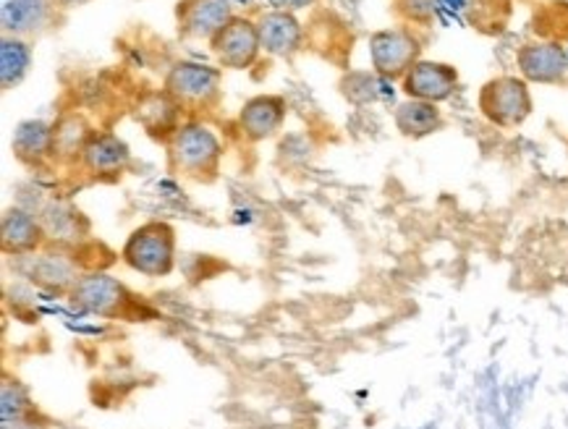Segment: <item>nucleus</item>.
<instances>
[{"label": "nucleus", "mask_w": 568, "mask_h": 429, "mask_svg": "<svg viewBox=\"0 0 568 429\" xmlns=\"http://www.w3.org/2000/svg\"><path fill=\"white\" fill-rule=\"evenodd\" d=\"M223 147L213 131L200 123H186L171 136V160L181 173L196 181H213L221 165Z\"/></svg>", "instance_id": "f257e3e1"}, {"label": "nucleus", "mask_w": 568, "mask_h": 429, "mask_svg": "<svg viewBox=\"0 0 568 429\" xmlns=\"http://www.w3.org/2000/svg\"><path fill=\"white\" fill-rule=\"evenodd\" d=\"M176 254V238L169 223H148L136 228L123 246V259L144 275H169Z\"/></svg>", "instance_id": "f03ea898"}, {"label": "nucleus", "mask_w": 568, "mask_h": 429, "mask_svg": "<svg viewBox=\"0 0 568 429\" xmlns=\"http://www.w3.org/2000/svg\"><path fill=\"white\" fill-rule=\"evenodd\" d=\"M479 111L495 126H521L531 113V94L527 82L516 76H498L487 82L479 92Z\"/></svg>", "instance_id": "7ed1b4c3"}, {"label": "nucleus", "mask_w": 568, "mask_h": 429, "mask_svg": "<svg viewBox=\"0 0 568 429\" xmlns=\"http://www.w3.org/2000/svg\"><path fill=\"white\" fill-rule=\"evenodd\" d=\"M419 40L409 29H383L369 38V55H373L375 74L383 79H404L412 65L419 61Z\"/></svg>", "instance_id": "20e7f679"}, {"label": "nucleus", "mask_w": 568, "mask_h": 429, "mask_svg": "<svg viewBox=\"0 0 568 429\" xmlns=\"http://www.w3.org/2000/svg\"><path fill=\"white\" fill-rule=\"evenodd\" d=\"M221 71L202 63H176L165 76V92L179 105H205L217 98Z\"/></svg>", "instance_id": "39448f33"}, {"label": "nucleus", "mask_w": 568, "mask_h": 429, "mask_svg": "<svg viewBox=\"0 0 568 429\" xmlns=\"http://www.w3.org/2000/svg\"><path fill=\"white\" fill-rule=\"evenodd\" d=\"M236 19L231 0H184L179 3V32L192 40L213 42L229 21Z\"/></svg>", "instance_id": "423d86ee"}, {"label": "nucleus", "mask_w": 568, "mask_h": 429, "mask_svg": "<svg viewBox=\"0 0 568 429\" xmlns=\"http://www.w3.org/2000/svg\"><path fill=\"white\" fill-rule=\"evenodd\" d=\"M260 50L257 24L250 19H231L213 40V53L225 69H250Z\"/></svg>", "instance_id": "0eeeda50"}, {"label": "nucleus", "mask_w": 568, "mask_h": 429, "mask_svg": "<svg viewBox=\"0 0 568 429\" xmlns=\"http://www.w3.org/2000/svg\"><path fill=\"white\" fill-rule=\"evenodd\" d=\"M458 86V71L448 63L438 61H417L412 65L409 74L404 76V92L414 100L425 103H443Z\"/></svg>", "instance_id": "6e6552de"}, {"label": "nucleus", "mask_w": 568, "mask_h": 429, "mask_svg": "<svg viewBox=\"0 0 568 429\" xmlns=\"http://www.w3.org/2000/svg\"><path fill=\"white\" fill-rule=\"evenodd\" d=\"M524 82L558 84L568 74V55L558 42H531L516 55Z\"/></svg>", "instance_id": "1a4fd4ad"}, {"label": "nucleus", "mask_w": 568, "mask_h": 429, "mask_svg": "<svg viewBox=\"0 0 568 429\" xmlns=\"http://www.w3.org/2000/svg\"><path fill=\"white\" fill-rule=\"evenodd\" d=\"M286 121V100L278 94H260L242 108L239 123L252 142H262L275 136Z\"/></svg>", "instance_id": "9d476101"}, {"label": "nucleus", "mask_w": 568, "mask_h": 429, "mask_svg": "<svg viewBox=\"0 0 568 429\" xmlns=\"http://www.w3.org/2000/svg\"><path fill=\"white\" fill-rule=\"evenodd\" d=\"M257 32H260V45L267 53L281 55V58H291L302 48L304 32L302 24H298L294 13L288 11H271L262 13L257 21Z\"/></svg>", "instance_id": "9b49d317"}, {"label": "nucleus", "mask_w": 568, "mask_h": 429, "mask_svg": "<svg viewBox=\"0 0 568 429\" xmlns=\"http://www.w3.org/2000/svg\"><path fill=\"white\" fill-rule=\"evenodd\" d=\"M179 103L171 98L169 92H152V94H144L140 100V105H136V121L142 123L144 129H148L150 136H173L179 126Z\"/></svg>", "instance_id": "f8f14e48"}, {"label": "nucleus", "mask_w": 568, "mask_h": 429, "mask_svg": "<svg viewBox=\"0 0 568 429\" xmlns=\"http://www.w3.org/2000/svg\"><path fill=\"white\" fill-rule=\"evenodd\" d=\"M129 160L131 152L126 147V142H121L119 136L113 134L92 136L82 155L84 168L94 173V176H115V173L126 168Z\"/></svg>", "instance_id": "ddd939ff"}, {"label": "nucleus", "mask_w": 568, "mask_h": 429, "mask_svg": "<svg viewBox=\"0 0 568 429\" xmlns=\"http://www.w3.org/2000/svg\"><path fill=\"white\" fill-rule=\"evenodd\" d=\"M396 129L409 140H422V136L435 134L443 126V115L435 103H425V100L409 98L400 103L393 113Z\"/></svg>", "instance_id": "4468645a"}, {"label": "nucleus", "mask_w": 568, "mask_h": 429, "mask_svg": "<svg viewBox=\"0 0 568 429\" xmlns=\"http://www.w3.org/2000/svg\"><path fill=\"white\" fill-rule=\"evenodd\" d=\"M45 236V228H42L40 217L29 210L13 207L3 215V246L6 252H32L34 246L42 242Z\"/></svg>", "instance_id": "2eb2a0df"}, {"label": "nucleus", "mask_w": 568, "mask_h": 429, "mask_svg": "<svg viewBox=\"0 0 568 429\" xmlns=\"http://www.w3.org/2000/svg\"><path fill=\"white\" fill-rule=\"evenodd\" d=\"M74 299L84 304L87 309L100 311V315H113L126 302V290H123L121 283L108 278V275H90V278L79 283Z\"/></svg>", "instance_id": "dca6fc26"}, {"label": "nucleus", "mask_w": 568, "mask_h": 429, "mask_svg": "<svg viewBox=\"0 0 568 429\" xmlns=\"http://www.w3.org/2000/svg\"><path fill=\"white\" fill-rule=\"evenodd\" d=\"M11 147L24 163H40V160L53 157V126L45 121H24L13 131Z\"/></svg>", "instance_id": "f3484780"}, {"label": "nucleus", "mask_w": 568, "mask_h": 429, "mask_svg": "<svg viewBox=\"0 0 568 429\" xmlns=\"http://www.w3.org/2000/svg\"><path fill=\"white\" fill-rule=\"evenodd\" d=\"M50 0H9L3 6V29L13 34H27L48 21Z\"/></svg>", "instance_id": "a211bd4d"}, {"label": "nucleus", "mask_w": 568, "mask_h": 429, "mask_svg": "<svg viewBox=\"0 0 568 429\" xmlns=\"http://www.w3.org/2000/svg\"><path fill=\"white\" fill-rule=\"evenodd\" d=\"M92 134L84 119L79 115H65L53 126V157H82Z\"/></svg>", "instance_id": "6ab92c4d"}, {"label": "nucleus", "mask_w": 568, "mask_h": 429, "mask_svg": "<svg viewBox=\"0 0 568 429\" xmlns=\"http://www.w3.org/2000/svg\"><path fill=\"white\" fill-rule=\"evenodd\" d=\"M341 92H344L348 103L369 105L388 98V79H383L381 74H369V71H348L341 79Z\"/></svg>", "instance_id": "aec40b11"}, {"label": "nucleus", "mask_w": 568, "mask_h": 429, "mask_svg": "<svg viewBox=\"0 0 568 429\" xmlns=\"http://www.w3.org/2000/svg\"><path fill=\"white\" fill-rule=\"evenodd\" d=\"M29 63H32V50L24 40L3 38L0 45V79H3V90L17 86L27 76Z\"/></svg>", "instance_id": "412c9836"}, {"label": "nucleus", "mask_w": 568, "mask_h": 429, "mask_svg": "<svg viewBox=\"0 0 568 429\" xmlns=\"http://www.w3.org/2000/svg\"><path fill=\"white\" fill-rule=\"evenodd\" d=\"M400 6L412 19H427L435 9V0H400Z\"/></svg>", "instance_id": "4be33fe9"}, {"label": "nucleus", "mask_w": 568, "mask_h": 429, "mask_svg": "<svg viewBox=\"0 0 568 429\" xmlns=\"http://www.w3.org/2000/svg\"><path fill=\"white\" fill-rule=\"evenodd\" d=\"M278 11H298V9H307V6L317 3V0H271Z\"/></svg>", "instance_id": "5701e85b"}, {"label": "nucleus", "mask_w": 568, "mask_h": 429, "mask_svg": "<svg viewBox=\"0 0 568 429\" xmlns=\"http://www.w3.org/2000/svg\"><path fill=\"white\" fill-rule=\"evenodd\" d=\"M58 6H63V9H77V6H84L90 3V0H55Z\"/></svg>", "instance_id": "b1692460"}]
</instances>
